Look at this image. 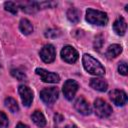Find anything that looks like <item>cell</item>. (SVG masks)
<instances>
[{"mask_svg": "<svg viewBox=\"0 0 128 128\" xmlns=\"http://www.w3.org/2000/svg\"><path fill=\"white\" fill-rule=\"evenodd\" d=\"M16 128H28V126L25 125V124H23V123H18L17 126H16Z\"/></svg>", "mask_w": 128, "mask_h": 128, "instance_id": "cell-26", "label": "cell"}, {"mask_svg": "<svg viewBox=\"0 0 128 128\" xmlns=\"http://www.w3.org/2000/svg\"><path fill=\"white\" fill-rule=\"evenodd\" d=\"M118 71H119V73L120 74H122V75H127V71H128V69H127V63L125 62V61H121L120 63H119V65H118Z\"/></svg>", "mask_w": 128, "mask_h": 128, "instance_id": "cell-23", "label": "cell"}, {"mask_svg": "<svg viewBox=\"0 0 128 128\" xmlns=\"http://www.w3.org/2000/svg\"><path fill=\"white\" fill-rule=\"evenodd\" d=\"M89 85L93 89H95L97 91H100V92H104L108 88L107 82L104 79H101V78H92V79H90Z\"/></svg>", "mask_w": 128, "mask_h": 128, "instance_id": "cell-13", "label": "cell"}, {"mask_svg": "<svg viewBox=\"0 0 128 128\" xmlns=\"http://www.w3.org/2000/svg\"><path fill=\"white\" fill-rule=\"evenodd\" d=\"M74 108L77 110V112H79L82 115H89L92 112L89 102L84 97H79L76 99L74 103Z\"/></svg>", "mask_w": 128, "mask_h": 128, "instance_id": "cell-11", "label": "cell"}, {"mask_svg": "<svg viewBox=\"0 0 128 128\" xmlns=\"http://www.w3.org/2000/svg\"><path fill=\"white\" fill-rule=\"evenodd\" d=\"M5 106L10 110V112H12V113H16V112H18V110H19V106H18V104H17V101L15 100V99H13V98H11V97H7L6 99H5Z\"/></svg>", "mask_w": 128, "mask_h": 128, "instance_id": "cell-18", "label": "cell"}, {"mask_svg": "<svg viewBox=\"0 0 128 128\" xmlns=\"http://www.w3.org/2000/svg\"><path fill=\"white\" fill-rule=\"evenodd\" d=\"M126 29H127V24H126V21L124 20L123 17H118L114 23H113V30L114 32L117 34V35H124L125 32H126Z\"/></svg>", "mask_w": 128, "mask_h": 128, "instance_id": "cell-12", "label": "cell"}, {"mask_svg": "<svg viewBox=\"0 0 128 128\" xmlns=\"http://www.w3.org/2000/svg\"><path fill=\"white\" fill-rule=\"evenodd\" d=\"M102 44H103L102 36H101V35H99V36H97V37L95 38V43H94V47H95V49L99 50V49L102 47Z\"/></svg>", "mask_w": 128, "mask_h": 128, "instance_id": "cell-24", "label": "cell"}, {"mask_svg": "<svg viewBox=\"0 0 128 128\" xmlns=\"http://www.w3.org/2000/svg\"><path fill=\"white\" fill-rule=\"evenodd\" d=\"M121 52H122V47H121V45H119V44H112V45H110V46L108 47V49L106 50L105 56H106L108 59H112V58L117 57Z\"/></svg>", "mask_w": 128, "mask_h": 128, "instance_id": "cell-14", "label": "cell"}, {"mask_svg": "<svg viewBox=\"0 0 128 128\" xmlns=\"http://www.w3.org/2000/svg\"><path fill=\"white\" fill-rule=\"evenodd\" d=\"M54 120H55V122L56 123H60V122H62L63 120H64V118H63V116L62 115H60V114H55V116H54Z\"/></svg>", "mask_w": 128, "mask_h": 128, "instance_id": "cell-25", "label": "cell"}, {"mask_svg": "<svg viewBox=\"0 0 128 128\" xmlns=\"http://www.w3.org/2000/svg\"><path fill=\"white\" fill-rule=\"evenodd\" d=\"M56 51L53 45L46 44L44 45L40 50V57L45 63H51L55 60Z\"/></svg>", "mask_w": 128, "mask_h": 128, "instance_id": "cell-7", "label": "cell"}, {"mask_svg": "<svg viewBox=\"0 0 128 128\" xmlns=\"http://www.w3.org/2000/svg\"><path fill=\"white\" fill-rule=\"evenodd\" d=\"M4 8L6 11L8 12H11L12 14H16L17 11H18V8H17V5L14 3V2H11V1H7L4 3Z\"/></svg>", "mask_w": 128, "mask_h": 128, "instance_id": "cell-19", "label": "cell"}, {"mask_svg": "<svg viewBox=\"0 0 128 128\" xmlns=\"http://www.w3.org/2000/svg\"><path fill=\"white\" fill-rule=\"evenodd\" d=\"M36 74L40 76L41 80L45 83H57L60 80V76L56 73L53 72H49L43 68H37L35 70Z\"/></svg>", "mask_w": 128, "mask_h": 128, "instance_id": "cell-8", "label": "cell"}, {"mask_svg": "<svg viewBox=\"0 0 128 128\" xmlns=\"http://www.w3.org/2000/svg\"><path fill=\"white\" fill-rule=\"evenodd\" d=\"M8 127V118L5 113L0 111V128H7Z\"/></svg>", "mask_w": 128, "mask_h": 128, "instance_id": "cell-21", "label": "cell"}, {"mask_svg": "<svg viewBox=\"0 0 128 128\" xmlns=\"http://www.w3.org/2000/svg\"><path fill=\"white\" fill-rule=\"evenodd\" d=\"M65 128H77V126L74 125V124H70V125H67Z\"/></svg>", "mask_w": 128, "mask_h": 128, "instance_id": "cell-27", "label": "cell"}, {"mask_svg": "<svg viewBox=\"0 0 128 128\" xmlns=\"http://www.w3.org/2000/svg\"><path fill=\"white\" fill-rule=\"evenodd\" d=\"M61 58L65 62L72 64V63H75L78 60L79 54H78L77 50L74 47L67 45V46H64L61 50Z\"/></svg>", "mask_w": 128, "mask_h": 128, "instance_id": "cell-6", "label": "cell"}, {"mask_svg": "<svg viewBox=\"0 0 128 128\" xmlns=\"http://www.w3.org/2000/svg\"><path fill=\"white\" fill-rule=\"evenodd\" d=\"M67 18L72 23H77L80 19V12L76 8H70L67 11Z\"/></svg>", "mask_w": 128, "mask_h": 128, "instance_id": "cell-17", "label": "cell"}, {"mask_svg": "<svg viewBox=\"0 0 128 128\" xmlns=\"http://www.w3.org/2000/svg\"><path fill=\"white\" fill-rule=\"evenodd\" d=\"M94 110L98 117L105 118L112 113V107L103 99H96L94 101Z\"/></svg>", "mask_w": 128, "mask_h": 128, "instance_id": "cell-3", "label": "cell"}, {"mask_svg": "<svg viewBox=\"0 0 128 128\" xmlns=\"http://www.w3.org/2000/svg\"><path fill=\"white\" fill-rule=\"evenodd\" d=\"M109 97H110L111 101L117 106H123L127 102V95L122 90L115 89V90L110 91L109 92Z\"/></svg>", "mask_w": 128, "mask_h": 128, "instance_id": "cell-10", "label": "cell"}, {"mask_svg": "<svg viewBox=\"0 0 128 128\" xmlns=\"http://www.w3.org/2000/svg\"><path fill=\"white\" fill-rule=\"evenodd\" d=\"M11 75H12L14 78H16L17 80H20V81L26 79V74H25L23 71L19 70V69H12V70H11Z\"/></svg>", "mask_w": 128, "mask_h": 128, "instance_id": "cell-20", "label": "cell"}, {"mask_svg": "<svg viewBox=\"0 0 128 128\" xmlns=\"http://www.w3.org/2000/svg\"><path fill=\"white\" fill-rule=\"evenodd\" d=\"M86 21L97 26H104L108 22V16L105 12L89 8L86 11Z\"/></svg>", "mask_w": 128, "mask_h": 128, "instance_id": "cell-2", "label": "cell"}, {"mask_svg": "<svg viewBox=\"0 0 128 128\" xmlns=\"http://www.w3.org/2000/svg\"><path fill=\"white\" fill-rule=\"evenodd\" d=\"M78 88H79V84L75 80H72V79L66 80L65 83L63 84V88H62L63 94H64L65 98L67 100L71 101L74 98V96H75Z\"/></svg>", "mask_w": 128, "mask_h": 128, "instance_id": "cell-5", "label": "cell"}, {"mask_svg": "<svg viewBox=\"0 0 128 128\" xmlns=\"http://www.w3.org/2000/svg\"><path fill=\"white\" fill-rule=\"evenodd\" d=\"M59 35H60V32L57 29H49L45 32V36L47 38H56Z\"/></svg>", "mask_w": 128, "mask_h": 128, "instance_id": "cell-22", "label": "cell"}, {"mask_svg": "<svg viewBox=\"0 0 128 128\" xmlns=\"http://www.w3.org/2000/svg\"><path fill=\"white\" fill-rule=\"evenodd\" d=\"M31 118H32V121L38 127H44L46 125V119H45V117H44V115L41 111H38V110L34 111Z\"/></svg>", "mask_w": 128, "mask_h": 128, "instance_id": "cell-16", "label": "cell"}, {"mask_svg": "<svg viewBox=\"0 0 128 128\" xmlns=\"http://www.w3.org/2000/svg\"><path fill=\"white\" fill-rule=\"evenodd\" d=\"M18 92L20 94L23 105L26 106V107H29L31 105L32 101H33V92H32V90L26 85H20L18 87Z\"/></svg>", "mask_w": 128, "mask_h": 128, "instance_id": "cell-9", "label": "cell"}, {"mask_svg": "<svg viewBox=\"0 0 128 128\" xmlns=\"http://www.w3.org/2000/svg\"><path fill=\"white\" fill-rule=\"evenodd\" d=\"M82 63H83L84 69L92 75L103 76L105 74V68L102 66V64L98 60H96L90 54H84L82 56Z\"/></svg>", "mask_w": 128, "mask_h": 128, "instance_id": "cell-1", "label": "cell"}, {"mask_svg": "<svg viewBox=\"0 0 128 128\" xmlns=\"http://www.w3.org/2000/svg\"><path fill=\"white\" fill-rule=\"evenodd\" d=\"M58 96H59V90L56 87L44 88L40 92V98H41V100L44 103L48 104V105L53 104L58 99Z\"/></svg>", "mask_w": 128, "mask_h": 128, "instance_id": "cell-4", "label": "cell"}, {"mask_svg": "<svg viewBox=\"0 0 128 128\" xmlns=\"http://www.w3.org/2000/svg\"><path fill=\"white\" fill-rule=\"evenodd\" d=\"M19 29L23 34L29 35L33 32V25L28 19L23 18V19H21V21L19 23Z\"/></svg>", "mask_w": 128, "mask_h": 128, "instance_id": "cell-15", "label": "cell"}]
</instances>
